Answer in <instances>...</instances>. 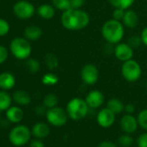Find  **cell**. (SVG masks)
I'll list each match as a JSON object with an SVG mask.
<instances>
[{"label":"cell","instance_id":"obj_24","mask_svg":"<svg viewBox=\"0 0 147 147\" xmlns=\"http://www.w3.org/2000/svg\"><path fill=\"white\" fill-rule=\"evenodd\" d=\"M59 82V77L54 73H47L42 76V82L46 86H54Z\"/></svg>","mask_w":147,"mask_h":147},{"label":"cell","instance_id":"obj_17","mask_svg":"<svg viewBox=\"0 0 147 147\" xmlns=\"http://www.w3.org/2000/svg\"><path fill=\"white\" fill-rule=\"evenodd\" d=\"M24 111L18 107H11L6 110V117L10 122L19 123L24 119Z\"/></svg>","mask_w":147,"mask_h":147},{"label":"cell","instance_id":"obj_15","mask_svg":"<svg viewBox=\"0 0 147 147\" xmlns=\"http://www.w3.org/2000/svg\"><path fill=\"white\" fill-rule=\"evenodd\" d=\"M16 79L11 73L5 72L0 74V88L3 90H10L14 88Z\"/></svg>","mask_w":147,"mask_h":147},{"label":"cell","instance_id":"obj_5","mask_svg":"<svg viewBox=\"0 0 147 147\" xmlns=\"http://www.w3.org/2000/svg\"><path fill=\"white\" fill-rule=\"evenodd\" d=\"M121 75L128 82H135L138 81L142 76L140 64L133 59L124 61L121 66Z\"/></svg>","mask_w":147,"mask_h":147},{"label":"cell","instance_id":"obj_3","mask_svg":"<svg viewBox=\"0 0 147 147\" xmlns=\"http://www.w3.org/2000/svg\"><path fill=\"white\" fill-rule=\"evenodd\" d=\"M66 111L71 119L81 120L88 115L89 107L85 100L76 97L71 99L67 102Z\"/></svg>","mask_w":147,"mask_h":147},{"label":"cell","instance_id":"obj_31","mask_svg":"<svg viewBox=\"0 0 147 147\" xmlns=\"http://www.w3.org/2000/svg\"><path fill=\"white\" fill-rule=\"evenodd\" d=\"M127 43L133 49H137L140 46V44L142 43V40H141V37L140 36H137V35H134V36H131L128 38L127 40Z\"/></svg>","mask_w":147,"mask_h":147},{"label":"cell","instance_id":"obj_42","mask_svg":"<svg viewBox=\"0 0 147 147\" xmlns=\"http://www.w3.org/2000/svg\"><path fill=\"white\" fill-rule=\"evenodd\" d=\"M0 118H1V113H0Z\"/></svg>","mask_w":147,"mask_h":147},{"label":"cell","instance_id":"obj_19","mask_svg":"<svg viewBox=\"0 0 147 147\" xmlns=\"http://www.w3.org/2000/svg\"><path fill=\"white\" fill-rule=\"evenodd\" d=\"M55 8L51 5L44 4L37 8V14L39 15V17L46 20L51 19L55 16Z\"/></svg>","mask_w":147,"mask_h":147},{"label":"cell","instance_id":"obj_9","mask_svg":"<svg viewBox=\"0 0 147 147\" xmlns=\"http://www.w3.org/2000/svg\"><path fill=\"white\" fill-rule=\"evenodd\" d=\"M82 81L89 86L94 85L99 80V69L92 63H88L84 65L81 70Z\"/></svg>","mask_w":147,"mask_h":147},{"label":"cell","instance_id":"obj_10","mask_svg":"<svg viewBox=\"0 0 147 147\" xmlns=\"http://www.w3.org/2000/svg\"><path fill=\"white\" fill-rule=\"evenodd\" d=\"M113 53H114L115 57L119 61L124 62V61L132 59L133 54H134V49L127 42H120L115 44Z\"/></svg>","mask_w":147,"mask_h":147},{"label":"cell","instance_id":"obj_35","mask_svg":"<svg viewBox=\"0 0 147 147\" xmlns=\"http://www.w3.org/2000/svg\"><path fill=\"white\" fill-rule=\"evenodd\" d=\"M8 55H9V53H8V50L5 47L0 45V64L4 63L6 59L8 58Z\"/></svg>","mask_w":147,"mask_h":147},{"label":"cell","instance_id":"obj_39","mask_svg":"<svg viewBox=\"0 0 147 147\" xmlns=\"http://www.w3.org/2000/svg\"><path fill=\"white\" fill-rule=\"evenodd\" d=\"M124 111H125L126 113H128V114H132V113H134V111H135V107H134L133 104H131V103L126 104V105H125V109H124Z\"/></svg>","mask_w":147,"mask_h":147},{"label":"cell","instance_id":"obj_29","mask_svg":"<svg viewBox=\"0 0 147 147\" xmlns=\"http://www.w3.org/2000/svg\"><path fill=\"white\" fill-rule=\"evenodd\" d=\"M118 143L121 147H130L133 144V138L130 134L125 133L118 138Z\"/></svg>","mask_w":147,"mask_h":147},{"label":"cell","instance_id":"obj_21","mask_svg":"<svg viewBox=\"0 0 147 147\" xmlns=\"http://www.w3.org/2000/svg\"><path fill=\"white\" fill-rule=\"evenodd\" d=\"M107 107L109 108L115 114H119V113H121L124 111L125 105L120 100H119L117 98H113V99H110L107 101Z\"/></svg>","mask_w":147,"mask_h":147},{"label":"cell","instance_id":"obj_14","mask_svg":"<svg viewBox=\"0 0 147 147\" xmlns=\"http://www.w3.org/2000/svg\"><path fill=\"white\" fill-rule=\"evenodd\" d=\"M122 23L125 27L129 29H134L137 27L138 24V16L132 10H125L124 18L122 19Z\"/></svg>","mask_w":147,"mask_h":147},{"label":"cell","instance_id":"obj_34","mask_svg":"<svg viewBox=\"0 0 147 147\" xmlns=\"http://www.w3.org/2000/svg\"><path fill=\"white\" fill-rule=\"evenodd\" d=\"M137 144L138 147H147V132L141 134L138 138Z\"/></svg>","mask_w":147,"mask_h":147},{"label":"cell","instance_id":"obj_33","mask_svg":"<svg viewBox=\"0 0 147 147\" xmlns=\"http://www.w3.org/2000/svg\"><path fill=\"white\" fill-rule=\"evenodd\" d=\"M125 12V10H123V9H120V8H115L113 12V18L115 19V20L122 22Z\"/></svg>","mask_w":147,"mask_h":147},{"label":"cell","instance_id":"obj_22","mask_svg":"<svg viewBox=\"0 0 147 147\" xmlns=\"http://www.w3.org/2000/svg\"><path fill=\"white\" fill-rule=\"evenodd\" d=\"M11 107V97L5 91H0V111H5Z\"/></svg>","mask_w":147,"mask_h":147},{"label":"cell","instance_id":"obj_37","mask_svg":"<svg viewBox=\"0 0 147 147\" xmlns=\"http://www.w3.org/2000/svg\"><path fill=\"white\" fill-rule=\"evenodd\" d=\"M140 37L142 40V43L147 47V26L144 27L140 34Z\"/></svg>","mask_w":147,"mask_h":147},{"label":"cell","instance_id":"obj_12","mask_svg":"<svg viewBox=\"0 0 147 147\" xmlns=\"http://www.w3.org/2000/svg\"><path fill=\"white\" fill-rule=\"evenodd\" d=\"M138 126V119L131 114L126 113L120 119V127L125 133H133L137 131Z\"/></svg>","mask_w":147,"mask_h":147},{"label":"cell","instance_id":"obj_41","mask_svg":"<svg viewBox=\"0 0 147 147\" xmlns=\"http://www.w3.org/2000/svg\"><path fill=\"white\" fill-rule=\"evenodd\" d=\"M146 88H147V82H146Z\"/></svg>","mask_w":147,"mask_h":147},{"label":"cell","instance_id":"obj_7","mask_svg":"<svg viewBox=\"0 0 147 147\" xmlns=\"http://www.w3.org/2000/svg\"><path fill=\"white\" fill-rule=\"evenodd\" d=\"M46 118L50 125L60 127L67 123L68 115L67 113V111H65L61 107H55L52 108H49L46 111Z\"/></svg>","mask_w":147,"mask_h":147},{"label":"cell","instance_id":"obj_40","mask_svg":"<svg viewBox=\"0 0 147 147\" xmlns=\"http://www.w3.org/2000/svg\"><path fill=\"white\" fill-rule=\"evenodd\" d=\"M30 147H45V146H44V144L42 143V141H41L39 138H37V139L31 141Z\"/></svg>","mask_w":147,"mask_h":147},{"label":"cell","instance_id":"obj_6","mask_svg":"<svg viewBox=\"0 0 147 147\" xmlns=\"http://www.w3.org/2000/svg\"><path fill=\"white\" fill-rule=\"evenodd\" d=\"M31 133L29 127L20 125L11 129L9 133V140L15 146H23L30 141Z\"/></svg>","mask_w":147,"mask_h":147},{"label":"cell","instance_id":"obj_2","mask_svg":"<svg viewBox=\"0 0 147 147\" xmlns=\"http://www.w3.org/2000/svg\"><path fill=\"white\" fill-rule=\"evenodd\" d=\"M101 35L109 44H117L125 36V26L121 21L109 19L102 25Z\"/></svg>","mask_w":147,"mask_h":147},{"label":"cell","instance_id":"obj_38","mask_svg":"<svg viewBox=\"0 0 147 147\" xmlns=\"http://www.w3.org/2000/svg\"><path fill=\"white\" fill-rule=\"evenodd\" d=\"M99 147H118V145L116 144H114L113 142H112V141L105 140V141H102L99 144Z\"/></svg>","mask_w":147,"mask_h":147},{"label":"cell","instance_id":"obj_32","mask_svg":"<svg viewBox=\"0 0 147 147\" xmlns=\"http://www.w3.org/2000/svg\"><path fill=\"white\" fill-rule=\"evenodd\" d=\"M10 24L3 18H0V36H6L10 31Z\"/></svg>","mask_w":147,"mask_h":147},{"label":"cell","instance_id":"obj_23","mask_svg":"<svg viewBox=\"0 0 147 147\" xmlns=\"http://www.w3.org/2000/svg\"><path fill=\"white\" fill-rule=\"evenodd\" d=\"M108 3L114 8L128 10L135 2V0H107Z\"/></svg>","mask_w":147,"mask_h":147},{"label":"cell","instance_id":"obj_13","mask_svg":"<svg viewBox=\"0 0 147 147\" xmlns=\"http://www.w3.org/2000/svg\"><path fill=\"white\" fill-rule=\"evenodd\" d=\"M85 100L88 105L89 108L96 109L103 105L105 97L100 90H92L87 94Z\"/></svg>","mask_w":147,"mask_h":147},{"label":"cell","instance_id":"obj_4","mask_svg":"<svg viewBox=\"0 0 147 147\" xmlns=\"http://www.w3.org/2000/svg\"><path fill=\"white\" fill-rule=\"evenodd\" d=\"M10 49L11 54L19 60L28 59L32 52V47L25 37L14 38L10 44Z\"/></svg>","mask_w":147,"mask_h":147},{"label":"cell","instance_id":"obj_11","mask_svg":"<svg viewBox=\"0 0 147 147\" xmlns=\"http://www.w3.org/2000/svg\"><path fill=\"white\" fill-rule=\"evenodd\" d=\"M116 119V114L109 108H102L97 115V122L103 128H108L112 126Z\"/></svg>","mask_w":147,"mask_h":147},{"label":"cell","instance_id":"obj_26","mask_svg":"<svg viewBox=\"0 0 147 147\" xmlns=\"http://www.w3.org/2000/svg\"><path fill=\"white\" fill-rule=\"evenodd\" d=\"M45 63L49 69L54 70L58 67L59 61L55 55H54L52 53H48L45 56Z\"/></svg>","mask_w":147,"mask_h":147},{"label":"cell","instance_id":"obj_27","mask_svg":"<svg viewBox=\"0 0 147 147\" xmlns=\"http://www.w3.org/2000/svg\"><path fill=\"white\" fill-rule=\"evenodd\" d=\"M57 103H58V98L54 94H48L43 99V105L48 109L56 107Z\"/></svg>","mask_w":147,"mask_h":147},{"label":"cell","instance_id":"obj_36","mask_svg":"<svg viewBox=\"0 0 147 147\" xmlns=\"http://www.w3.org/2000/svg\"><path fill=\"white\" fill-rule=\"evenodd\" d=\"M86 0H70L71 3V8L74 9H81L84 4Z\"/></svg>","mask_w":147,"mask_h":147},{"label":"cell","instance_id":"obj_8","mask_svg":"<svg viewBox=\"0 0 147 147\" xmlns=\"http://www.w3.org/2000/svg\"><path fill=\"white\" fill-rule=\"evenodd\" d=\"M35 6L29 1L20 0L17 2L13 6V12L20 19H29L32 18L35 14Z\"/></svg>","mask_w":147,"mask_h":147},{"label":"cell","instance_id":"obj_18","mask_svg":"<svg viewBox=\"0 0 147 147\" xmlns=\"http://www.w3.org/2000/svg\"><path fill=\"white\" fill-rule=\"evenodd\" d=\"M24 34L27 40L36 41L42 36V30L37 25H30L25 28Z\"/></svg>","mask_w":147,"mask_h":147},{"label":"cell","instance_id":"obj_20","mask_svg":"<svg viewBox=\"0 0 147 147\" xmlns=\"http://www.w3.org/2000/svg\"><path fill=\"white\" fill-rule=\"evenodd\" d=\"M13 100L17 104L20 106H27L31 101V98L30 94L24 90L16 91L13 94Z\"/></svg>","mask_w":147,"mask_h":147},{"label":"cell","instance_id":"obj_30","mask_svg":"<svg viewBox=\"0 0 147 147\" xmlns=\"http://www.w3.org/2000/svg\"><path fill=\"white\" fill-rule=\"evenodd\" d=\"M138 125L144 130L147 131V109L142 110L137 117Z\"/></svg>","mask_w":147,"mask_h":147},{"label":"cell","instance_id":"obj_1","mask_svg":"<svg viewBox=\"0 0 147 147\" xmlns=\"http://www.w3.org/2000/svg\"><path fill=\"white\" fill-rule=\"evenodd\" d=\"M61 23L67 30L79 31L88 26L90 23V17L88 12L82 9L71 8L62 12Z\"/></svg>","mask_w":147,"mask_h":147},{"label":"cell","instance_id":"obj_25","mask_svg":"<svg viewBox=\"0 0 147 147\" xmlns=\"http://www.w3.org/2000/svg\"><path fill=\"white\" fill-rule=\"evenodd\" d=\"M52 5L59 11L62 12L71 9L70 0H52Z\"/></svg>","mask_w":147,"mask_h":147},{"label":"cell","instance_id":"obj_28","mask_svg":"<svg viewBox=\"0 0 147 147\" xmlns=\"http://www.w3.org/2000/svg\"><path fill=\"white\" fill-rule=\"evenodd\" d=\"M40 62L33 58H30L26 61V68L30 73L36 74L40 70Z\"/></svg>","mask_w":147,"mask_h":147},{"label":"cell","instance_id":"obj_16","mask_svg":"<svg viewBox=\"0 0 147 147\" xmlns=\"http://www.w3.org/2000/svg\"><path fill=\"white\" fill-rule=\"evenodd\" d=\"M31 132L36 138L42 139V138H47L49 135L50 128L47 124L42 123V122H38L34 125V126L32 127Z\"/></svg>","mask_w":147,"mask_h":147}]
</instances>
